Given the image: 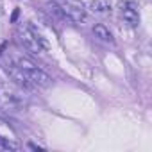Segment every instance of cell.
Masks as SVG:
<instances>
[{
  "instance_id": "6da1fadb",
  "label": "cell",
  "mask_w": 152,
  "mask_h": 152,
  "mask_svg": "<svg viewBox=\"0 0 152 152\" xmlns=\"http://www.w3.org/2000/svg\"><path fill=\"white\" fill-rule=\"evenodd\" d=\"M7 73L15 81H18L25 88H47L52 84L50 75L27 61H20L18 64H7Z\"/></svg>"
},
{
  "instance_id": "7a4b0ae2",
  "label": "cell",
  "mask_w": 152,
  "mask_h": 152,
  "mask_svg": "<svg viewBox=\"0 0 152 152\" xmlns=\"http://www.w3.org/2000/svg\"><path fill=\"white\" fill-rule=\"evenodd\" d=\"M29 106L27 95L9 83H0V109L6 113H20Z\"/></svg>"
},
{
  "instance_id": "3957f363",
  "label": "cell",
  "mask_w": 152,
  "mask_h": 152,
  "mask_svg": "<svg viewBox=\"0 0 152 152\" xmlns=\"http://www.w3.org/2000/svg\"><path fill=\"white\" fill-rule=\"evenodd\" d=\"M18 36H20V41H22L23 48L32 52V54H43L45 50L50 48V43L47 41V38L43 34H39L38 31H34L32 27H29V25L20 27Z\"/></svg>"
},
{
  "instance_id": "277c9868",
  "label": "cell",
  "mask_w": 152,
  "mask_h": 152,
  "mask_svg": "<svg viewBox=\"0 0 152 152\" xmlns=\"http://www.w3.org/2000/svg\"><path fill=\"white\" fill-rule=\"evenodd\" d=\"M120 9V18L129 25V27H136L140 23V13H138V6L129 0H122L118 4Z\"/></svg>"
},
{
  "instance_id": "5b68a950",
  "label": "cell",
  "mask_w": 152,
  "mask_h": 152,
  "mask_svg": "<svg viewBox=\"0 0 152 152\" xmlns=\"http://www.w3.org/2000/svg\"><path fill=\"white\" fill-rule=\"evenodd\" d=\"M61 7H63V13H64L66 20H70L73 23H83V22H86V11L83 7L75 6V4H70V2L61 4Z\"/></svg>"
},
{
  "instance_id": "8992f818",
  "label": "cell",
  "mask_w": 152,
  "mask_h": 152,
  "mask_svg": "<svg viewBox=\"0 0 152 152\" xmlns=\"http://www.w3.org/2000/svg\"><path fill=\"white\" fill-rule=\"evenodd\" d=\"M88 9L95 15H109L113 9L111 0H91L88 4Z\"/></svg>"
},
{
  "instance_id": "52a82bcc",
  "label": "cell",
  "mask_w": 152,
  "mask_h": 152,
  "mask_svg": "<svg viewBox=\"0 0 152 152\" xmlns=\"http://www.w3.org/2000/svg\"><path fill=\"white\" fill-rule=\"evenodd\" d=\"M45 13H47L50 18H54L56 22H64V20H66V16H64L63 7H61L59 2H47V6H45Z\"/></svg>"
},
{
  "instance_id": "ba28073f",
  "label": "cell",
  "mask_w": 152,
  "mask_h": 152,
  "mask_svg": "<svg viewBox=\"0 0 152 152\" xmlns=\"http://www.w3.org/2000/svg\"><path fill=\"white\" fill-rule=\"evenodd\" d=\"M93 34H95L100 41H104V43H115L113 34H111V32H109V29H107L106 25H102V23H99V25H95V27H93Z\"/></svg>"
},
{
  "instance_id": "9c48e42d",
  "label": "cell",
  "mask_w": 152,
  "mask_h": 152,
  "mask_svg": "<svg viewBox=\"0 0 152 152\" xmlns=\"http://www.w3.org/2000/svg\"><path fill=\"white\" fill-rule=\"evenodd\" d=\"M18 148H20L18 143L7 140V138H4V136H0V150H18Z\"/></svg>"
},
{
  "instance_id": "30bf717a",
  "label": "cell",
  "mask_w": 152,
  "mask_h": 152,
  "mask_svg": "<svg viewBox=\"0 0 152 152\" xmlns=\"http://www.w3.org/2000/svg\"><path fill=\"white\" fill-rule=\"evenodd\" d=\"M16 16H18V9L13 13V16H11V22H15V20H16Z\"/></svg>"
}]
</instances>
